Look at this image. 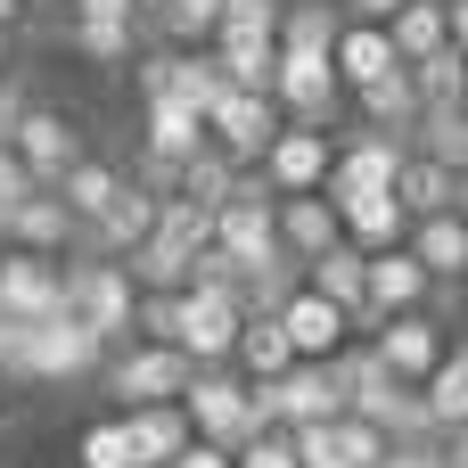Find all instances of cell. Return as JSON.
Segmentation results:
<instances>
[{"label": "cell", "mask_w": 468, "mask_h": 468, "mask_svg": "<svg viewBox=\"0 0 468 468\" xmlns=\"http://www.w3.org/2000/svg\"><path fill=\"white\" fill-rule=\"evenodd\" d=\"M181 411H189V436H206V444H222V452H239V444H255V436H263L255 387H247L230 362H214V370H189V387H181Z\"/></svg>", "instance_id": "3957f363"}, {"label": "cell", "mask_w": 468, "mask_h": 468, "mask_svg": "<svg viewBox=\"0 0 468 468\" xmlns=\"http://www.w3.org/2000/svg\"><path fill=\"white\" fill-rule=\"evenodd\" d=\"M461 107H468V82H461Z\"/></svg>", "instance_id": "11a10c76"}, {"label": "cell", "mask_w": 468, "mask_h": 468, "mask_svg": "<svg viewBox=\"0 0 468 468\" xmlns=\"http://www.w3.org/2000/svg\"><path fill=\"white\" fill-rule=\"evenodd\" d=\"M99 362H107V346L74 313H58V321H33L25 329V354L8 370V387H82V378H99Z\"/></svg>", "instance_id": "277c9868"}, {"label": "cell", "mask_w": 468, "mask_h": 468, "mask_svg": "<svg viewBox=\"0 0 468 468\" xmlns=\"http://www.w3.org/2000/svg\"><path fill=\"white\" fill-rule=\"evenodd\" d=\"M8 148H16V156H25V173L49 189V181H58V173L82 156V132H74L58 107H41V99H33V107L16 115V132H8Z\"/></svg>", "instance_id": "ac0fdd59"}, {"label": "cell", "mask_w": 468, "mask_h": 468, "mask_svg": "<svg viewBox=\"0 0 468 468\" xmlns=\"http://www.w3.org/2000/svg\"><path fill=\"white\" fill-rule=\"evenodd\" d=\"M280 329H288L296 362H329V354H346V346H354V313H346V304H329L321 288H296V296L280 304Z\"/></svg>", "instance_id": "2e32d148"}, {"label": "cell", "mask_w": 468, "mask_h": 468, "mask_svg": "<svg viewBox=\"0 0 468 468\" xmlns=\"http://www.w3.org/2000/svg\"><path fill=\"white\" fill-rule=\"evenodd\" d=\"M239 181H247V165H230L222 148H197V156L181 165V197H197L206 214H214V206H230V197H239Z\"/></svg>", "instance_id": "d590c367"}, {"label": "cell", "mask_w": 468, "mask_h": 468, "mask_svg": "<svg viewBox=\"0 0 468 468\" xmlns=\"http://www.w3.org/2000/svg\"><path fill=\"white\" fill-rule=\"evenodd\" d=\"M280 123H288V115H280V99H271V90H239V82L206 107V140H214L230 165H247V173L263 165V148L280 140Z\"/></svg>", "instance_id": "ba28073f"}, {"label": "cell", "mask_w": 468, "mask_h": 468, "mask_svg": "<svg viewBox=\"0 0 468 468\" xmlns=\"http://www.w3.org/2000/svg\"><path fill=\"white\" fill-rule=\"evenodd\" d=\"M0 313L8 321H58L66 313V255L0 247Z\"/></svg>", "instance_id": "4fadbf2b"}, {"label": "cell", "mask_w": 468, "mask_h": 468, "mask_svg": "<svg viewBox=\"0 0 468 468\" xmlns=\"http://www.w3.org/2000/svg\"><path fill=\"white\" fill-rule=\"evenodd\" d=\"M288 444H296L304 468H378L387 461V436H378L370 420H354V411L313 420V428H288Z\"/></svg>", "instance_id": "9a60e30c"}, {"label": "cell", "mask_w": 468, "mask_h": 468, "mask_svg": "<svg viewBox=\"0 0 468 468\" xmlns=\"http://www.w3.org/2000/svg\"><path fill=\"white\" fill-rule=\"evenodd\" d=\"M25 16H33L25 0H0V25H25Z\"/></svg>", "instance_id": "f907efd6"}, {"label": "cell", "mask_w": 468, "mask_h": 468, "mask_svg": "<svg viewBox=\"0 0 468 468\" xmlns=\"http://www.w3.org/2000/svg\"><path fill=\"white\" fill-rule=\"evenodd\" d=\"M329 206H337L346 239H354L362 255H387V247H403V239H411V214H403V197H395V189H370V197H329Z\"/></svg>", "instance_id": "603a6c76"}, {"label": "cell", "mask_w": 468, "mask_h": 468, "mask_svg": "<svg viewBox=\"0 0 468 468\" xmlns=\"http://www.w3.org/2000/svg\"><path fill=\"white\" fill-rule=\"evenodd\" d=\"M444 25H452V49L468 58V0H444Z\"/></svg>", "instance_id": "c3c4849f"}, {"label": "cell", "mask_w": 468, "mask_h": 468, "mask_svg": "<svg viewBox=\"0 0 468 468\" xmlns=\"http://www.w3.org/2000/svg\"><path fill=\"white\" fill-rule=\"evenodd\" d=\"M25 107H33V99H25V90H16V74H8V82H0V140L16 132V115H25Z\"/></svg>", "instance_id": "f6af8a7d"}, {"label": "cell", "mask_w": 468, "mask_h": 468, "mask_svg": "<svg viewBox=\"0 0 468 468\" xmlns=\"http://www.w3.org/2000/svg\"><path fill=\"white\" fill-rule=\"evenodd\" d=\"M189 370H197V362H189L181 346H148V337H132V346H115V354L99 362V387H107L115 411H148V403H181Z\"/></svg>", "instance_id": "5b68a950"}, {"label": "cell", "mask_w": 468, "mask_h": 468, "mask_svg": "<svg viewBox=\"0 0 468 468\" xmlns=\"http://www.w3.org/2000/svg\"><path fill=\"white\" fill-rule=\"evenodd\" d=\"M123 428H132V461H140V468H173V461H181V444H189V411H181V403L123 411Z\"/></svg>", "instance_id": "4316f807"}, {"label": "cell", "mask_w": 468, "mask_h": 468, "mask_svg": "<svg viewBox=\"0 0 468 468\" xmlns=\"http://www.w3.org/2000/svg\"><path fill=\"white\" fill-rule=\"evenodd\" d=\"M395 8H403V0H346V16H362V25H387Z\"/></svg>", "instance_id": "7dc6e473"}, {"label": "cell", "mask_w": 468, "mask_h": 468, "mask_svg": "<svg viewBox=\"0 0 468 468\" xmlns=\"http://www.w3.org/2000/svg\"><path fill=\"white\" fill-rule=\"evenodd\" d=\"M197 148H214L197 107H181V99H140V156H156V165H189Z\"/></svg>", "instance_id": "d6986e66"}, {"label": "cell", "mask_w": 468, "mask_h": 468, "mask_svg": "<svg viewBox=\"0 0 468 468\" xmlns=\"http://www.w3.org/2000/svg\"><path fill=\"white\" fill-rule=\"evenodd\" d=\"M156 206H165L156 189L123 181V189H115V206H107V214H99V222L82 230V247H74V255H132V247H140V239L156 230Z\"/></svg>", "instance_id": "ffe728a7"}, {"label": "cell", "mask_w": 468, "mask_h": 468, "mask_svg": "<svg viewBox=\"0 0 468 468\" xmlns=\"http://www.w3.org/2000/svg\"><path fill=\"white\" fill-rule=\"evenodd\" d=\"M16 74V25H0V82Z\"/></svg>", "instance_id": "681fc988"}, {"label": "cell", "mask_w": 468, "mask_h": 468, "mask_svg": "<svg viewBox=\"0 0 468 468\" xmlns=\"http://www.w3.org/2000/svg\"><path fill=\"white\" fill-rule=\"evenodd\" d=\"M173 329H181V288H140V321H132V337L173 346Z\"/></svg>", "instance_id": "ab89813d"}, {"label": "cell", "mask_w": 468, "mask_h": 468, "mask_svg": "<svg viewBox=\"0 0 468 468\" xmlns=\"http://www.w3.org/2000/svg\"><path fill=\"white\" fill-rule=\"evenodd\" d=\"M461 82H468V58H461V49H436V58H420V66H411L420 107H461Z\"/></svg>", "instance_id": "74e56055"}, {"label": "cell", "mask_w": 468, "mask_h": 468, "mask_svg": "<svg viewBox=\"0 0 468 468\" xmlns=\"http://www.w3.org/2000/svg\"><path fill=\"white\" fill-rule=\"evenodd\" d=\"M66 313L115 354L132 346V321H140V280L123 255H66Z\"/></svg>", "instance_id": "6da1fadb"}, {"label": "cell", "mask_w": 468, "mask_h": 468, "mask_svg": "<svg viewBox=\"0 0 468 468\" xmlns=\"http://www.w3.org/2000/svg\"><path fill=\"white\" fill-rule=\"evenodd\" d=\"M411 148L436 156V165H452V173H468V107H420Z\"/></svg>", "instance_id": "d6a6232c"}, {"label": "cell", "mask_w": 468, "mask_h": 468, "mask_svg": "<svg viewBox=\"0 0 468 468\" xmlns=\"http://www.w3.org/2000/svg\"><path fill=\"white\" fill-rule=\"evenodd\" d=\"M444 346H452V329H444L436 304H420V313H387V321L370 329V354H378L403 387H428L436 362H444Z\"/></svg>", "instance_id": "8fae6325"}, {"label": "cell", "mask_w": 468, "mask_h": 468, "mask_svg": "<svg viewBox=\"0 0 468 468\" xmlns=\"http://www.w3.org/2000/svg\"><path fill=\"white\" fill-rule=\"evenodd\" d=\"M0 247H8V206H0Z\"/></svg>", "instance_id": "db71d44e"}, {"label": "cell", "mask_w": 468, "mask_h": 468, "mask_svg": "<svg viewBox=\"0 0 468 468\" xmlns=\"http://www.w3.org/2000/svg\"><path fill=\"white\" fill-rule=\"evenodd\" d=\"M255 411H263V428L337 420V411H346V378H337V362H296V370H280V378L255 387Z\"/></svg>", "instance_id": "52a82bcc"}, {"label": "cell", "mask_w": 468, "mask_h": 468, "mask_svg": "<svg viewBox=\"0 0 468 468\" xmlns=\"http://www.w3.org/2000/svg\"><path fill=\"white\" fill-rule=\"evenodd\" d=\"M304 288H321L329 304L362 313V296H370V255H362L354 239H337L329 255H313V263H304Z\"/></svg>", "instance_id": "f546056e"}, {"label": "cell", "mask_w": 468, "mask_h": 468, "mask_svg": "<svg viewBox=\"0 0 468 468\" xmlns=\"http://www.w3.org/2000/svg\"><path fill=\"white\" fill-rule=\"evenodd\" d=\"M132 8H140V25H148V16H156V8H165V0H132Z\"/></svg>", "instance_id": "f5cc1de1"}, {"label": "cell", "mask_w": 468, "mask_h": 468, "mask_svg": "<svg viewBox=\"0 0 468 468\" xmlns=\"http://www.w3.org/2000/svg\"><path fill=\"white\" fill-rule=\"evenodd\" d=\"M337 8H346V0H337Z\"/></svg>", "instance_id": "6f0895ef"}, {"label": "cell", "mask_w": 468, "mask_h": 468, "mask_svg": "<svg viewBox=\"0 0 468 468\" xmlns=\"http://www.w3.org/2000/svg\"><path fill=\"white\" fill-rule=\"evenodd\" d=\"M66 33H74V49L90 66H132L148 49V25L140 16H66Z\"/></svg>", "instance_id": "83f0119b"}, {"label": "cell", "mask_w": 468, "mask_h": 468, "mask_svg": "<svg viewBox=\"0 0 468 468\" xmlns=\"http://www.w3.org/2000/svg\"><path fill=\"white\" fill-rule=\"evenodd\" d=\"M0 395H8V378H0Z\"/></svg>", "instance_id": "9f6ffc18"}, {"label": "cell", "mask_w": 468, "mask_h": 468, "mask_svg": "<svg viewBox=\"0 0 468 468\" xmlns=\"http://www.w3.org/2000/svg\"><path fill=\"white\" fill-rule=\"evenodd\" d=\"M230 370H239L247 387H263V378L296 370V346H288L280 313H247V329H239V354H230Z\"/></svg>", "instance_id": "484cf974"}, {"label": "cell", "mask_w": 468, "mask_h": 468, "mask_svg": "<svg viewBox=\"0 0 468 468\" xmlns=\"http://www.w3.org/2000/svg\"><path fill=\"white\" fill-rule=\"evenodd\" d=\"M378 468H452V452H444V436H420V444H387Z\"/></svg>", "instance_id": "7bdbcfd3"}, {"label": "cell", "mask_w": 468, "mask_h": 468, "mask_svg": "<svg viewBox=\"0 0 468 468\" xmlns=\"http://www.w3.org/2000/svg\"><path fill=\"white\" fill-rule=\"evenodd\" d=\"M329 58H337L346 99H354V90H370V82H387V74L403 66V58H395V33H387V25H362V16H346V33H337V49H329Z\"/></svg>", "instance_id": "7402d4cb"}, {"label": "cell", "mask_w": 468, "mask_h": 468, "mask_svg": "<svg viewBox=\"0 0 468 468\" xmlns=\"http://www.w3.org/2000/svg\"><path fill=\"white\" fill-rule=\"evenodd\" d=\"M387 33H395V58H403V66H420V58L452 49V25H444V0H403V8L387 16Z\"/></svg>", "instance_id": "4dcf8cb0"}, {"label": "cell", "mask_w": 468, "mask_h": 468, "mask_svg": "<svg viewBox=\"0 0 468 468\" xmlns=\"http://www.w3.org/2000/svg\"><path fill=\"white\" fill-rule=\"evenodd\" d=\"M66 16H140L132 0H66Z\"/></svg>", "instance_id": "bcb514c9"}, {"label": "cell", "mask_w": 468, "mask_h": 468, "mask_svg": "<svg viewBox=\"0 0 468 468\" xmlns=\"http://www.w3.org/2000/svg\"><path fill=\"white\" fill-rule=\"evenodd\" d=\"M271 99H280V115L288 123H337L346 115V82H337V58H321V49H280V74H271Z\"/></svg>", "instance_id": "30bf717a"}, {"label": "cell", "mask_w": 468, "mask_h": 468, "mask_svg": "<svg viewBox=\"0 0 468 468\" xmlns=\"http://www.w3.org/2000/svg\"><path fill=\"white\" fill-rule=\"evenodd\" d=\"M206 247H214V214H206L197 197H181V189H173V197L156 206V230H148L123 263H132V280H140V288H189V263H197Z\"/></svg>", "instance_id": "7a4b0ae2"}, {"label": "cell", "mask_w": 468, "mask_h": 468, "mask_svg": "<svg viewBox=\"0 0 468 468\" xmlns=\"http://www.w3.org/2000/svg\"><path fill=\"white\" fill-rule=\"evenodd\" d=\"M214 247L239 263V280H247L263 255H280V197H271V181H263V173H247V181H239V197H230V206H214Z\"/></svg>", "instance_id": "8992f818"}, {"label": "cell", "mask_w": 468, "mask_h": 468, "mask_svg": "<svg viewBox=\"0 0 468 468\" xmlns=\"http://www.w3.org/2000/svg\"><path fill=\"white\" fill-rule=\"evenodd\" d=\"M239 329H247V296H239V288H181V329H173V346H181L197 370L230 362V354H239Z\"/></svg>", "instance_id": "9c48e42d"}, {"label": "cell", "mask_w": 468, "mask_h": 468, "mask_svg": "<svg viewBox=\"0 0 468 468\" xmlns=\"http://www.w3.org/2000/svg\"><path fill=\"white\" fill-rule=\"evenodd\" d=\"M74 461H82V468H140V461H132V428H123V411L90 420L82 444H74Z\"/></svg>", "instance_id": "f35d334b"}, {"label": "cell", "mask_w": 468, "mask_h": 468, "mask_svg": "<svg viewBox=\"0 0 468 468\" xmlns=\"http://www.w3.org/2000/svg\"><path fill=\"white\" fill-rule=\"evenodd\" d=\"M346 239V222H337V206H329V189H304V197H280V247L296 255V263H313V255H329Z\"/></svg>", "instance_id": "cb8c5ba5"}, {"label": "cell", "mask_w": 468, "mask_h": 468, "mask_svg": "<svg viewBox=\"0 0 468 468\" xmlns=\"http://www.w3.org/2000/svg\"><path fill=\"white\" fill-rule=\"evenodd\" d=\"M33 189H41V181H33V173H25V156H16V148H8V140H0V206H8V214H16V206H25V197H33Z\"/></svg>", "instance_id": "b9f144b4"}, {"label": "cell", "mask_w": 468, "mask_h": 468, "mask_svg": "<svg viewBox=\"0 0 468 468\" xmlns=\"http://www.w3.org/2000/svg\"><path fill=\"white\" fill-rule=\"evenodd\" d=\"M123 181H132L123 165H107V156H90V148H82V156H74V165H66V173L49 181V189H58V197L74 206V222L90 230V222H99V214L115 206V189H123Z\"/></svg>", "instance_id": "d4e9b609"}, {"label": "cell", "mask_w": 468, "mask_h": 468, "mask_svg": "<svg viewBox=\"0 0 468 468\" xmlns=\"http://www.w3.org/2000/svg\"><path fill=\"white\" fill-rule=\"evenodd\" d=\"M239 468H304V461H296V444H288V428H263L255 444H239Z\"/></svg>", "instance_id": "60d3db41"}, {"label": "cell", "mask_w": 468, "mask_h": 468, "mask_svg": "<svg viewBox=\"0 0 468 468\" xmlns=\"http://www.w3.org/2000/svg\"><path fill=\"white\" fill-rule=\"evenodd\" d=\"M403 156H411V140L354 123V132L337 140V165H329V197H370V189H395Z\"/></svg>", "instance_id": "5bb4252c"}, {"label": "cell", "mask_w": 468, "mask_h": 468, "mask_svg": "<svg viewBox=\"0 0 468 468\" xmlns=\"http://www.w3.org/2000/svg\"><path fill=\"white\" fill-rule=\"evenodd\" d=\"M173 468H239V452H222V444H206V436H189L181 444V461Z\"/></svg>", "instance_id": "ee69618b"}, {"label": "cell", "mask_w": 468, "mask_h": 468, "mask_svg": "<svg viewBox=\"0 0 468 468\" xmlns=\"http://www.w3.org/2000/svg\"><path fill=\"white\" fill-rule=\"evenodd\" d=\"M206 49L239 90H271V74H280V41H206Z\"/></svg>", "instance_id": "8d00e7d4"}, {"label": "cell", "mask_w": 468, "mask_h": 468, "mask_svg": "<svg viewBox=\"0 0 468 468\" xmlns=\"http://www.w3.org/2000/svg\"><path fill=\"white\" fill-rule=\"evenodd\" d=\"M420 395H428V411H436V428H444V436L468 428V346H461V337L444 346V362H436V378H428Z\"/></svg>", "instance_id": "e575fe53"}, {"label": "cell", "mask_w": 468, "mask_h": 468, "mask_svg": "<svg viewBox=\"0 0 468 468\" xmlns=\"http://www.w3.org/2000/svg\"><path fill=\"white\" fill-rule=\"evenodd\" d=\"M8 247H33V255H74L82 247V222L58 189H33L16 214H8Z\"/></svg>", "instance_id": "44dd1931"}, {"label": "cell", "mask_w": 468, "mask_h": 468, "mask_svg": "<svg viewBox=\"0 0 468 468\" xmlns=\"http://www.w3.org/2000/svg\"><path fill=\"white\" fill-rule=\"evenodd\" d=\"M452 181H461L452 165H436V156H420V148H411V156H403V173H395V197H403V214H411V222H420V214H452Z\"/></svg>", "instance_id": "1f68e13d"}, {"label": "cell", "mask_w": 468, "mask_h": 468, "mask_svg": "<svg viewBox=\"0 0 468 468\" xmlns=\"http://www.w3.org/2000/svg\"><path fill=\"white\" fill-rule=\"evenodd\" d=\"M329 165H337V132H321V123H280V140L263 148V181H271V197H304V189H329Z\"/></svg>", "instance_id": "7c38bea8"}, {"label": "cell", "mask_w": 468, "mask_h": 468, "mask_svg": "<svg viewBox=\"0 0 468 468\" xmlns=\"http://www.w3.org/2000/svg\"><path fill=\"white\" fill-rule=\"evenodd\" d=\"M370 132H395V140H411V123H420V90H411V66H395L387 82H370V90H354L346 99Z\"/></svg>", "instance_id": "f1b7e54d"}, {"label": "cell", "mask_w": 468, "mask_h": 468, "mask_svg": "<svg viewBox=\"0 0 468 468\" xmlns=\"http://www.w3.org/2000/svg\"><path fill=\"white\" fill-rule=\"evenodd\" d=\"M452 214H461V222H468V173H461V181H452Z\"/></svg>", "instance_id": "816d5d0a"}, {"label": "cell", "mask_w": 468, "mask_h": 468, "mask_svg": "<svg viewBox=\"0 0 468 468\" xmlns=\"http://www.w3.org/2000/svg\"><path fill=\"white\" fill-rule=\"evenodd\" d=\"M222 25V0H165L148 16V41H173V49H206Z\"/></svg>", "instance_id": "836d02e7"}, {"label": "cell", "mask_w": 468, "mask_h": 468, "mask_svg": "<svg viewBox=\"0 0 468 468\" xmlns=\"http://www.w3.org/2000/svg\"><path fill=\"white\" fill-rule=\"evenodd\" d=\"M403 247L428 263V280H436V313H444V304L468 288V222H461V214H420Z\"/></svg>", "instance_id": "e0dca14e"}]
</instances>
